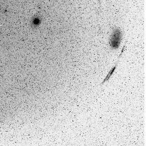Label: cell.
I'll return each instance as SVG.
<instances>
[{
	"mask_svg": "<svg viewBox=\"0 0 146 146\" xmlns=\"http://www.w3.org/2000/svg\"><path fill=\"white\" fill-rule=\"evenodd\" d=\"M123 33L119 28H115L112 31L109 39V45L112 50H117L122 41Z\"/></svg>",
	"mask_w": 146,
	"mask_h": 146,
	"instance_id": "cell-1",
	"label": "cell"
},
{
	"mask_svg": "<svg viewBox=\"0 0 146 146\" xmlns=\"http://www.w3.org/2000/svg\"><path fill=\"white\" fill-rule=\"evenodd\" d=\"M125 43H126V42H125ZM125 43H124V46H123V47L122 48L121 51V52H120V54H119V56L118 59H118V60H117V61L115 63V65H114V66L112 67V68L110 70V71H109V72H108V74H107V76L105 77V78H104V79L103 80V81L102 82L101 84H102L106 82H107V80H109V79L111 78V76L112 75V74L114 73V71H115V70H116V67H117V64H118V63H119L120 57L121 56V55H122V54H123V51H124V48H125Z\"/></svg>",
	"mask_w": 146,
	"mask_h": 146,
	"instance_id": "cell-2",
	"label": "cell"
}]
</instances>
